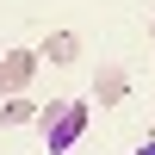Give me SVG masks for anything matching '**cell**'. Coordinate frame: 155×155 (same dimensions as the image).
I'll use <instances>...</instances> for the list:
<instances>
[{
	"label": "cell",
	"instance_id": "obj_1",
	"mask_svg": "<svg viewBox=\"0 0 155 155\" xmlns=\"http://www.w3.org/2000/svg\"><path fill=\"white\" fill-rule=\"evenodd\" d=\"M31 124L44 130V149L50 155H68L87 137V124H93V106H87V99H50V106H37Z\"/></svg>",
	"mask_w": 155,
	"mask_h": 155
},
{
	"label": "cell",
	"instance_id": "obj_2",
	"mask_svg": "<svg viewBox=\"0 0 155 155\" xmlns=\"http://www.w3.org/2000/svg\"><path fill=\"white\" fill-rule=\"evenodd\" d=\"M37 74V50H0V81H6V93H25Z\"/></svg>",
	"mask_w": 155,
	"mask_h": 155
},
{
	"label": "cell",
	"instance_id": "obj_3",
	"mask_svg": "<svg viewBox=\"0 0 155 155\" xmlns=\"http://www.w3.org/2000/svg\"><path fill=\"white\" fill-rule=\"evenodd\" d=\"M124 93H130V74H124L118 62H106V68L93 74V99H87V106H124Z\"/></svg>",
	"mask_w": 155,
	"mask_h": 155
},
{
	"label": "cell",
	"instance_id": "obj_4",
	"mask_svg": "<svg viewBox=\"0 0 155 155\" xmlns=\"http://www.w3.org/2000/svg\"><path fill=\"white\" fill-rule=\"evenodd\" d=\"M37 62H56V68L81 62V37H74V31H50V37H44V50H37Z\"/></svg>",
	"mask_w": 155,
	"mask_h": 155
},
{
	"label": "cell",
	"instance_id": "obj_5",
	"mask_svg": "<svg viewBox=\"0 0 155 155\" xmlns=\"http://www.w3.org/2000/svg\"><path fill=\"white\" fill-rule=\"evenodd\" d=\"M31 118H37V99L6 93V106H0V124H31Z\"/></svg>",
	"mask_w": 155,
	"mask_h": 155
},
{
	"label": "cell",
	"instance_id": "obj_6",
	"mask_svg": "<svg viewBox=\"0 0 155 155\" xmlns=\"http://www.w3.org/2000/svg\"><path fill=\"white\" fill-rule=\"evenodd\" d=\"M137 155H155V143H143V149H137Z\"/></svg>",
	"mask_w": 155,
	"mask_h": 155
},
{
	"label": "cell",
	"instance_id": "obj_7",
	"mask_svg": "<svg viewBox=\"0 0 155 155\" xmlns=\"http://www.w3.org/2000/svg\"><path fill=\"white\" fill-rule=\"evenodd\" d=\"M0 93H6V81H0Z\"/></svg>",
	"mask_w": 155,
	"mask_h": 155
},
{
	"label": "cell",
	"instance_id": "obj_8",
	"mask_svg": "<svg viewBox=\"0 0 155 155\" xmlns=\"http://www.w3.org/2000/svg\"><path fill=\"white\" fill-rule=\"evenodd\" d=\"M149 31H155V19H149Z\"/></svg>",
	"mask_w": 155,
	"mask_h": 155
}]
</instances>
